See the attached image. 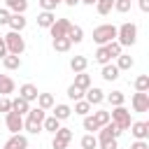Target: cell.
<instances>
[{
    "label": "cell",
    "instance_id": "3",
    "mask_svg": "<svg viewBox=\"0 0 149 149\" xmlns=\"http://www.w3.org/2000/svg\"><path fill=\"white\" fill-rule=\"evenodd\" d=\"M5 40V47H7V54H14V56H21L26 51V40L21 37V33L16 30H9L7 35H2Z\"/></svg>",
    "mask_w": 149,
    "mask_h": 149
},
{
    "label": "cell",
    "instance_id": "43",
    "mask_svg": "<svg viewBox=\"0 0 149 149\" xmlns=\"http://www.w3.org/2000/svg\"><path fill=\"white\" fill-rule=\"evenodd\" d=\"M100 149H119L116 140H107V142H100Z\"/></svg>",
    "mask_w": 149,
    "mask_h": 149
},
{
    "label": "cell",
    "instance_id": "19",
    "mask_svg": "<svg viewBox=\"0 0 149 149\" xmlns=\"http://www.w3.org/2000/svg\"><path fill=\"white\" fill-rule=\"evenodd\" d=\"M74 86L81 88V91H86L91 86V74H86V70L84 72H74Z\"/></svg>",
    "mask_w": 149,
    "mask_h": 149
},
{
    "label": "cell",
    "instance_id": "30",
    "mask_svg": "<svg viewBox=\"0 0 149 149\" xmlns=\"http://www.w3.org/2000/svg\"><path fill=\"white\" fill-rule=\"evenodd\" d=\"M74 114H79V116H86V114H91V105L81 98V100H74V109H72Z\"/></svg>",
    "mask_w": 149,
    "mask_h": 149
},
{
    "label": "cell",
    "instance_id": "11",
    "mask_svg": "<svg viewBox=\"0 0 149 149\" xmlns=\"http://www.w3.org/2000/svg\"><path fill=\"white\" fill-rule=\"evenodd\" d=\"M37 93H40V91H37L35 84H21V86H19V95H21L23 100H28V102H35V100H37Z\"/></svg>",
    "mask_w": 149,
    "mask_h": 149
},
{
    "label": "cell",
    "instance_id": "34",
    "mask_svg": "<svg viewBox=\"0 0 149 149\" xmlns=\"http://www.w3.org/2000/svg\"><path fill=\"white\" fill-rule=\"evenodd\" d=\"M133 86H135V91H149V74H140V77H135Z\"/></svg>",
    "mask_w": 149,
    "mask_h": 149
},
{
    "label": "cell",
    "instance_id": "10",
    "mask_svg": "<svg viewBox=\"0 0 149 149\" xmlns=\"http://www.w3.org/2000/svg\"><path fill=\"white\" fill-rule=\"evenodd\" d=\"M2 149H28V137L21 135V133H14V135L5 142Z\"/></svg>",
    "mask_w": 149,
    "mask_h": 149
},
{
    "label": "cell",
    "instance_id": "17",
    "mask_svg": "<svg viewBox=\"0 0 149 149\" xmlns=\"http://www.w3.org/2000/svg\"><path fill=\"white\" fill-rule=\"evenodd\" d=\"M14 79L9 77V74H0V95H9V93H14Z\"/></svg>",
    "mask_w": 149,
    "mask_h": 149
},
{
    "label": "cell",
    "instance_id": "14",
    "mask_svg": "<svg viewBox=\"0 0 149 149\" xmlns=\"http://www.w3.org/2000/svg\"><path fill=\"white\" fill-rule=\"evenodd\" d=\"M119 72H121V70H119L114 63H105L100 74H102V79H105V81H114V79H119Z\"/></svg>",
    "mask_w": 149,
    "mask_h": 149
},
{
    "label": "cell",
    "instance_id": "24",
    "mask_svg": "<svg viewBox=\"0 0 149 149\" xmlns=\"http://www.w3.org/2000/svg\"><path fill=\"white\" fill-rule=\"evenodd\" d=\"M114 65H116L119 70H130V68L135 65V61H133V58H130L128 54H119V56H116V63H114Z\"/></svg>",
    "mask_w": 149,
    "mask_h": 149
},
{
    "label": "cell",
    "instance_id": "29",
    "mask_svg": "<svg viewBox=\"0 0 149 149\" xmlns=\"http://www.w3.org/2000/svg\"><path fill=\"white\" fill-rule=\"evenodd\" d=\"M70 47H72V42H70L68 37H54V49H56V51L65 54V51H70Z\"/></svg>",
    "mask_w": 149,
    "mask_h": 149
},
{
    "label": "cell",
    "instance_id": "41",
    "mask_svg": "<svg viewBox=\"0 0 149 149\" xmlns=\"http://www.w3.org/2000/svg\"><path fill=\"white\" fill-rule=\"evenodd\" d=\"M9 109H12V100H9L7 95H0V112H2V114H7Z\"/></svg>",
    "mask_w": 149,
    "mask_h": 149
},
{
    "label": "cell",
    "instance_id": "33",
    "mask_svg": "<svg viewBox=\"0 0 149 149\" xmlns=\"http://www.w3.org/2000/svg\"><path fill=\"white\" fill-rule=\"evenodd\" d=\"M105 49H107V54H109L112 58H116L119 54H123V47H121V44H119L116 40H112V42H107V44H105Z\"/></svg>",
    "mask_w": 149,
    "mask_h": 149
},
{
    "label": "cell",
    "instance_id": "39",
    "mask_svg": "<svg viewBox=\"0 0 149 149\" xmlns=\"http://www.w3.org/2000/svg\"><path fill=\"white\" fill-rule=\"evenodd\" d=\"M98 128H100V126L95 123V119H93L91 114H86V116H84V130H88V133H95Z\"/></svg>",
    "mask_w": 149,
    "mask_h": 149
},
{
    "label": "cell",
    "instance_id": "25",
    "mask_svg": "<svg viewBox=\"0 0 149 149\" xmlns=\"http://www.w3.org/2000/svg\"><path fill=\"white\" fill-rule=\"evenodd\" d=\"M93 58H95V63H100V65H105V63H112V56L107 54V49H105V44L95 49V54H93Z\"/></svg>",
    "mask_w": 149,
    "mask_h": 149
},
{
    "label": "cell",
    "instance_id": "12",
    "mask_svg": "<svg viewBox=\"0 0 149 149\" xmlns=\"http://www.w3.org/2000/svg\"><path fill=\"white\" fill-rule=\"evenodd\" d=\"M7 26H9V30H16V33H21V30L28 26V19H26L23 14H9V21H7Z\"/></svg>",
    "mask_w": 149,
    "mask_h": 149
},
{
    "label": "cell",
    "instance_id": "18",
    "mask_svg": "<svg viewBox=\"0 0 149 149\" xmlns=\"http://www.w3.org/2000/svg\"><path fill=\"white\" fill-rule=\"evenodd\" d=\"M28 109H30V102H28V100H23L21 95L12 100V112H16V114H21V116H23V114H28Z\"/></svg>",
    "mask_w": 149,
    "mask_h": 149
},
{
    "label": "cell",
    "instance_id": "8",
    "mask_svg": "<svg viewBox=\"0 0 149 149\" xmlns=\"http://www.w3.org/2000/svg\"><path fill=\"white\" fill-rule=\"evenodd\" d=\"M68 28H70V21L68 19H56L49 26V33H51V37H65L68 35Z\"/></svg>",
    "mask_w": 149,
    "mask_h": 149
},
{
    "label": "cell",
    "instance_id": "28",
    "mask_svg": "<svg viewBox=\"0 0 149 149\" xmlns=\"http://www.w3.org/2000/svg\"><path fill=\"white\" fill-rule=\"evenodd\" d=\"M112 7H114V0H95V9L100 16H107L112 12Z\"/></svg>",
    "mask_w": 149,
    "mask_h": 149
},
{
    "label": "cell",
    "instance_id": "15",
    "mask_svg": "<svg viewBox=\"0 0 149 149\" xmlns=\"http://www.w3.org/2000/svg\"><path fill=\"white\" fill-rule=\"evenodd\" d=\"M72 44H79L81 40H84V30H81V26H74V23H70V28H68V35H65Z\"/></svg>",
    "mask_w": 149,
    "mask_h": 149
},
{
    "label": "cell",
    "instance_id": "26",
    "mask_svg": "<svg viewBox=\"0 0 149 149\" xmlns=\"http://www.w3.org/2000/svg\"><path fill=\"white\" fill-rule=\"evenodd\" d=\"M105 100H109V105L116 107V105H123L126 102V95H123V91H112V93L105 95Z\"/></svg>",
    "mask_w": 149,
    "mask_h": 149
},
{
    "label": "cell",
    "instance_id": "27",
    "mask_svg": "<svg viewBox=\"0 0 149 149\" xmlns=\"http://www.w3.org/2000/svg\"><path fill=\"white\" fill-rule=\"evenodd\" d=\"M42 128L44 130H49V133H56L58 128H61V121L51 114V116H44V121H42Z\"/></svg>",
    "mask_w": 149,
    "mask_h": 149
},
{
    "label": "cell",
    "instance_id": "47",
    "mask_svg": "<svg viewBox=\"0 0 149 149\" xmlns=\"http://www.w3.org/2000/svg\"><path fill=\"white\" fill-rule=\"evenodd\" d=\"M140 2V9L142 12H149V0H137Z\"/></svg>",
    "mask_w": 149,
    "mask_h": 149
},
{
    "label": "cell",
    "instance_id": "22",
    "mask_svg": "<svg viewBox=\"0 0 149 149\" xmlns=\"http://www.w3.org/2000/svg\"><path fill=\"white\" fill-rule=\"evenodd\" d=\"M54 21H56L54 12H44V9H42V12L37 14V26H40V28H49Z\"/></svg>",
    "mask_w": 149,
    "mask_h": 149
},
{
    "label": "cell",
    "instance_id": "37",
    "mask_svg": "<svg viewBox=\"0 0 149 149\" xmlns=\"http://www.w3.org/2000/svg\"><path fill=\"white\" fill-rule=\"evenodd\" d=\"M130 5H133V0H114L112 9H116L119 14H126V12H130Z\"/></svg>",
    "mask_w": 149,
    "mask_h": 149
},
{
    "label": "cell",
    "instance_id": "5",
    "mask_svg": "<svg viewBox=\"0 0 149 149\" xmlns=\"http://www.w3.org/2000/svg\"><path fill=\"white\" fill-rule=\"evenodd\" d=\"M130 105H133V112H149V93L147 91H135L133 98H130Z\"/></svg>",
    "mask_w": 149,
    "mask_h": 149
},
{
    "label": "cell",
    "instance_id": "35",
    "mask_svg": "<svg viewBox=\"0 0 149 149\" xmlns=\"http://www.w3.org/2000/svg\"><path fill=\"white\" fill-rule=\"evenodd\" d=\"M91 116L95 119V123H98V126H105V123H109V112H105V109H95Z\"/></svg>",
    "mask_w": 149,
    "mask_h": 149
},
{
    "label": "cell",
    "instance_id": "45",
    "mask_svg": "<svg viewBox=\"0 0 149 149\" xmlns=\"http://www.w3.org/2000/svg\"><path fill=\"white\" fill-rule=\"evenodd\" d=\"M51 147H54V149H65V147H68V144H65V142H61V140H56V137H54V142H51Z\"/></svg>",
    "mask_w": 149,
    "mask_h": 149
},
{
    "label": "cell",
    "instance_id": "42",
    "mask_svg": "<svg viewBox=\"0 0 149 149\" xmlns=\"http://www.w3.org/2000/svg\"><path fill=\"white\" fill-rule=\"evenodd\" d=\"M9 9L7 7H0V26H7V21H9Z\"/></svg>",
    "mask_w": 149,
    "mask_h": 149
},
{
    "label": "cell",
    "instance_id": "23",
    "mask_svg": "<svg viewBox=\"0 0 149 149\" xmlns=\"http://www.w3.org/2000/svg\"><path fill=\"white\" fill-rule=\"evenodd\" d=\"M2 65H5V70H19V68H21V56L7 54V56L2 58Z\"/></svg>",
    "mask_w": 149,
    "mask_h": 149
},
{
    "label": "cell",
    "instance_id": "40",
    "mask_svg": "<svg viewBox=\"0 0 149 149\" xmlns=\"http://www.w3.org/2000/svg\"><path fill=\"white\" fill-rule=\"evenodd\" d=\"M37 2H40V7H42L44 12H54L63 0H37Z\"/></svg>",
    "mask_w": 149,
    "mask_h": 149
},
{
    "label": "cell",
    "instance_id": "16",
    "mask_svg": "<svg viewBox=\"0 0 149 149\" xmlns=\"http://www.w3.org/2000/svg\"><path fill=\"white\" fill-rule=\"evenodd\" d=\"M88 68V58L86 56H72L70 58V70L72 72H84Z\"/></svg>",
    "mask_w": 149,
    "mask_h": 149
},
{
    "label": "cell",
    "instance_id": "6",
    "mask_svg": "<svg viewBox=\"0 0 149 149\" xmlns=\"http://www.w3.org/2000/svg\"><path fill=\"white\" fill-rule=\"evenodd\" d=\"M5 123H7V130L14 135V133H19V130H23V116L21 114H16V112H7L5 114Z\"/></svg>",
    "mask_w": 149,
    "mask_h": 149
},
{
    "label": "cell",
    "instance_id": "50",
    "mask_svg": "<svg viewBox=\"0 0 149 149\" xmlns=\"http://www.w3.org/2000/svg\"><path fill=\"white\" fill-rule=\"evenodd\" d=\"M65 149H68V147H65Z\"/></svg>",
    "mask_w": 149,
    "mask_h": 149
},
{
    "label": "cell",
    "instance_id": "1",
    "mask_svg": "<svg viewBox=\"0 0 149 149\" xmlns=\"http://www.w3.org/2000/svg\"><path fill=\"white\" fill-rule=\"evenodd\" d=\"M116 42L121 47H133L137 42V26L133 21H126L116 28Z\"/></svg>",
    "mask_w": 149,
    "mask_h": 149
},
{
    "label": "cell",
    "instance_id": "13",
    "mask_svg": "<svg viewBox=\"0 0 149 149\" xmlns=\"http://www.w3.org/2000/svg\"><path fill=\"white\" fill-rule=\"evenodd\" d=\"M5 7H7L12 14H26L28 0H5Z\"/></svg>",
    "mask_w": 149,
    "mask_h": 149
},
{
    "label": "cell",
    "instance_id": "4",
    "mask_svg": "<svg viewBox=\"0 0 149 149\" xmlns=\"http://www.w3.org/2000/svg\"><path fill=\"white\" fill-rule=\"evenodd\" d=\"M109 121L116 123L121 130H128V128H130V112H128L123 105H116V107L109 112Z\"/></svg>",
    "mask_w": 149,
    "mask_h": 149
},
{
    "label": "cell",
    "instance_id": "32",
    "mask_svg": "<svg viewBox=\"0 0 149 149\" xmlns=\"http://www.w3.org/2000/svg\"><path fill=\"white\" fill-rule=\"evenodd\" d=\"M72 135H74V133H72L70 128H63V126H61V128H58V130L54 133V137H56V140H61V142H65V144H70Z\"/></svg>",
    "mask_w": 149,
    "mask_h": 149
},
{
    "label": "cell",
    "instance_id": "2",
    "mask_svg": "<svg viewBox=\"0 0 149 149\" xmlns=\"http://www.w3.org/2000/svg\"><path fill=\"white\" fill-rule=\"evenodd\" d=\"M112 40H116V26L114 23H102V26L93 28V42L98 47H102V44H107Z\"/></svg>",
    "mask_w": 149,
    "mask_h": 149
},
{
    "label": "cell",
    "instance_id": "49",
    "mask_svg": "<svg viewBox=\"0 0 149 149\" xmlns=\"http://www.w3.org/2000/svg\"><path fill=\"white\" fill-rule=\"evenodd\" d=\"M79 5H88V7H93V5H95V0H79Z\"/></svg>",
    "mask_w": 149,
    "mask_h": 149
},
{
    "label": "cell",
    "instance_id": "44",
    "mask_svg": "<svg viewBox=\"0 0 149 149\" xmlns=\"http://www.w3.org/2000/svg\"><path fill=\"white\" fill-rule=\"evenodd\" d=\"M130 149H149V144H147V140H135L130 144Z\"/></svg>",
    "mask_w": 149,
    "mask_h": 149
},
{
    "label": "cell",
    "instance_id": "20",
    "mask_svg": "<svg viewBox=\"0 0 149 149\" xmlns=\"http://www.w3.org/2000/svg\"><path fill=\"white\" fill-rule=\"evenodd\" d=\"M35 102H37V107H42L44 112H47V109H51V107L56 105L51 93H37V100H35Z\"/></svg>",
    "mask_w": 149,
    "mask_h": 149
},
{
    "label": "cell",
    "instance_id": "38",
    "mask_svg": "<svg viewBox=\"0 0 149 149\" xmlns=\"http://www.w3.org/2000/svg\"><path fill=\"white\" fill-rule=\"evenodd\" d=\"M68 98H70V100H81V98H84V91L77 88L74 84H70V86H68Z\"/></svg>",
    "mask_w": 149,
    "mask_h": 149
},
{
    "label": "cell",
    "instance_id": "7",
    "mask_svg": "<svg viewBox=\"0 0 149 149\" xmlns=\"http://www.w3.org/2000/svg\"><path fill=\"white\" fill-rule=\"evenodd\" d=\"M84 95H86V102L93 107V105H100V102H105V91L102 88H98V86H88L86 91H84Z\"/></svg>",
    "mask_w": 149,
    "mask_h": 149
},
{
    "label": "cell",
    "instance_id": "46",
    "mask_svg": "<svg viewBox=\"0 0 149 149\" xmlns=\"http://www.w3.org/2000/svg\"><path fill=\"white\" fill-rule=\"evenodd\" d=\"M5 56H7V47H5V40L0 37V61H2Z\"/></svg>",
    "mask_w": 149,
    "mask_h": 149
},
{
    "label": "cell",
    "instance_id": "9",
    "mask_svg": "<svg viewBox=\"0 0 149 149\" xmlns=\"http://www.w3.org/2000/svg\"><path fill=\"white\" fill-rule=\"evenodd\" d=\"M130 133L135 140H147L149 137V121H135L130 123Z\"/></svg>",
    "mask_w": 149,
    "mask_h": 149
},
{
    "label": "cell",
    "instance_id": "21",
    "mask_svg": "<svg viewBox=\"0 0 149 149\" xmlns=\"http://www.w3.org/2000/svg\"><path fill=\"white\" fill-rule=\"evenodd\" d=\"M51 109H54V116H56L58 121H65V119H70V114H72V107H70V105H54Z\"/></svg>",
    "mask_w": 149,
    "mask_h": 149
},
{
    "label": "cell",
    "instance_id": "31",
    "mask_svg": "<svg viewBox=\"0 0 149 149\" xmlns=\"http://www.w3.org/2000/svg\"><path fill=\"white\" fill-rule=\"evenodd\" d=\"M23 128H26L28 133H33V135H37V133L42 130V121H35V119H30V116H28V119L23 121Z\"/></svg>",
    "mask_w": 149,
    "mask_h": 149
},
{
    "label": "cell",
    "instance_id": "48",
    "mask_svg": "<svg viewBox=\"0 0 149 149\" xmlns=\"http://www.w3.org/2000/svg\"><path fill=\"white\" fill-rule=\"evenodd\" d=\"M63 2H65L68 7H77V5H79V0H63Z\"/></svg>",
    "mask_w": 149,
    "mask_h": 149
},
{
    "label": "cell",
    "instance_id": "36",
    "mask_svg": "<svg viewBox=\"0 0 149 149\" xmlns=\"http://www.w3.org/2000/svg\"><path fill=\"white\" fill-rule=\"evenodd\" d=\"M95 147H98V137L93 133H88V135L81 137V149H95Z\"/></svg>",
    "mask_w": 149,
    "mask_h": 149
}]
</instances>
